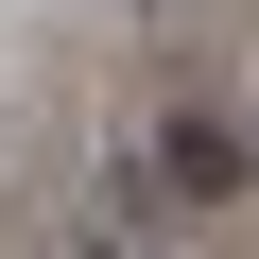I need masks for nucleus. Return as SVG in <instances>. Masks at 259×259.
Returning <instances> with one entry per match:
<instances>
[{
  "label": "nucleus",
  "mask_w": 259,
  "mask_h": 259,
  "mask_svg": "<svg viewBox=\"0 0 259 259\" xmlns=\"http://www.w3.org/2000/svg\"><path fill=\"white\" fill-rule=\"evenodd\" d=\"M156 173H173L190 207H225V190H242L259 156H242V121H173V139H156Z\"/></svg>",
  "instance_id": "nucleus-1"
}]
</instances>
